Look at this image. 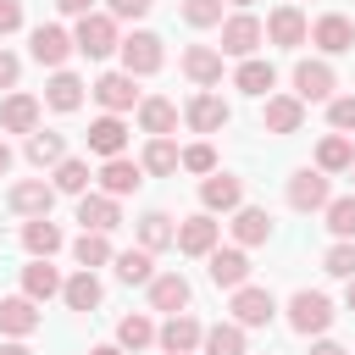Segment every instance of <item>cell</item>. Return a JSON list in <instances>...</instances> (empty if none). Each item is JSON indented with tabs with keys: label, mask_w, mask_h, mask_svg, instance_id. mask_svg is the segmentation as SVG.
Returning a JSON list of instances; mask_svg holds the SVG:
<instances>
[{
	"label": "cell",
	"mask_w": 355,
	"mask_h": 355,
	"mask_svg": "<svg viewBox=\"0 0 355 355\" xmlns=\"http://www.w3.org/2000/svg\"><path fill=\"white\" fill-rule=\"evenodd\" d=\"M72 44L89 55V61H100V55H111V50H122V39H116V17L111 11H94V17H78V33H72Z\"/></svg>",
	"instance_id": "cell-1"
},
{
	"label": "cell",
	"mask_w": 355,
	"mask_h": 355,
	"mask_svg": "<svg viewBox=\"0 0 355 355\" xmlns=\"http://www.w3.org/2000/svg\"><path fill=\"white\" fill-rule=\"evenodd\" d=\"M288 327H294V333H327V327H333V300L316 294V288H300V294L288 300Z\"/></svg>",
	"instance_id": "cell-2"
},
{
	"label": "cell",
	"mask_w": 355,
	"mask_h": 355,
	"mask_svg": "<svg viewBox=\"0 0 355 355\" xmlns=\"http://www.w3.org/2000/svg\"><path fill=\"white\" fill-rule=\"evenodd\" d=\"M161 61H166V50H161V39L155 33H128L122 39V72H133V78H150V72H161Z\"/></svg>",
	"instance_id": "cell-3"
},
{
	"label": "cell",
	"mask_w": 355,
	"mask_h": 355,
	"mask_svg": "<svg viewBox=\"0 0 355 355\" xmlns=\"http://www.w3.org/2000/svg\"><path fill=\"white\" fill-rule=\"evenodd\" d=\"M272 316H277V300H272V288H255V283L233 288V322H239V327H266Z\"/></svg>",
	"instance_id": "cell-4"
},
{
	"label": "cell",
	"mask_w": 355,
	"mask_h": 355,
	"mask_svg": "<svg viewBox=\"0 0 355 355\" xmlns=\"http://www.w3.org/2000/svg\"><path fill=\"white\" fill-rule=\"evenodd\" d=\"M261 39H266V28H261L250 11H239V17H227V22H222V55H239V61H250Z\"/></svg>",
	"instance_id": "cell-5"
},
{
	"label": "cell",
	"mask_w": 355,
	"mask_h": 355,
	"mask_svg": "<svg viewBox=\"0 0 355 355\" xmlns=\"http://www.w3.org/2000/svg\"><path fill=\"white\" fill-rule=\"evenodd\" d=\"M28 50H33V61H39V67H55V72H61V61H67L78 44H72V33H67V28L39 22V28H33V39H28Z\"/></svg>",
	"instance_id": "cell-6"
},
{
	"label": "cell",
	"mask_w": 355,
	"mask_h": 355,
	"mask_svg": "<svg viewBox=\"0 0 355 355\" xmlns=\"http://www.w3.org/2000/svg\"><path fill=\"white\" fill-rule=\"evenodd\" d=\"M155 344H161L166 355H194V349L205 344V327H200L189 311H178V316H166V327L155 333Z\"/></svg>",
	"instance_id": "cell-7"
},
{
	"label": "cell",
	"mask_w": 355,
	"mask_h": 355,
	"mask_svg": "<svg viewBox=\"0 0 355 355\" xmlns=\"http://www.w3.org/2000/svg\"><path fill=\"white\" fill-rule=\"evenodd\" d=\"M205 272H211V283L216 288H244L250 283V255L233 244V250H211L205 255Z\"/></svg>",
	"instance_id": "cell-8"
},
{
	"label": "cell",
	"mask_w": 355,
	"mask_h": 355,
	"mask_svg": "<svg viewBox=\"0 0 355 355\" xmlns=\"http://www.w3.org/2000/svg\"><path fill=\"white\" fill-rule=\"evenodd\" d=\"M266 39H272V44H283V50L305 44V39H311V22H305V11H300V6H277V11L266 17Z\"/></svg>",
	"instance_id": "cell-9"
},
{
	"label": "cell",
	"mask_w": 355,
	"mask_h": 355,
	"mask_svg": "<svg viewBox=\"0 0 355 355\" xmlns=\"http://www.w3.org/2000/svg\"><path fill=\"white\" fill-rule=\"evenodd\" d=\"M311 44H316V50H327V55H344V50H355V22H349V17H338V11H327V17H316Z\"/></svg>",
	"instance_id": "cell-10"
},
{
	"label": "cell",
	"mask_w": 355,
	"mask_h": 355,
	"mask_svg": "<svg viewBox=\"0 0 355 355\" xmlns=\"http://www.w3.org/2000/svg\"><path fill=\"white\" fill-rule=\"evenodd\" d=\"M333 89H338V78H333L327 61H300L294 67V100H333Z\"/></svg>",
	"instance_id": "cell-11"
},
{
	"label": "cell",
	"mask_w": 355,
	"mask_h": 355,
	"mask_svg": "<svg viewBox=\"0 0 355 355\" xmlns=\"http://www.w3.org/2000/svg\"><path fill=\"white\" fill-rule=\"evenodd\" d=\"M183 116H189V128H194V133H216V128H227V116H233V111H227V100H222V94L200 89V94L183 105Z\"/></svg>",
	"instance_id": "cell-12"
},
{
	"label": "cell",
	"mask_w": 355,
	"mask_h": 355,
	"mask_svg": "<svg viewBox=\"0 0 355 355\" xmlns=\"http://www.w3.org/2000/svg\"><path fill=\"white\" fill-rule=\"evenodd\" d=\"M261 128H266V133H300V128H305V100H294V94H266Z\"/></svg>",
	"instance_id": "cell-13"
},
{
	"label": "cell",
	"mask_w": 355,
	"mask_h": 355,
	"mask_svg": "<svg viewBox=\"0 0 355 355\" xmlns=\"http://www.w3.org/2000/svg\"><path fill=\"white\" fill-rule=\"evenodd\" d=\"M327 200H333V194H327V172H311V166H305V172L288 178V205H294V211H327Z\"/></svg>",
	"instance_id": "cell-14"
},
{
	"label": "cell",
	"mask_w": 355,
	"mask_h": 355,
	"mask_svg": "<svg viewBox=\"0 0 355 355\" xmlns=\"http://www.w3.org/2000/svg\"><path fill=\"white\" fill-rule=\"evenodd\" d=\"M94 100L111 111V116H122V111H133L139 105V89H133V72H105L100 83H94Z\"/></svg>",
	"instance_id": "cell-15"
},
{
	"label": "cell",
	"mask_w": 355,
	"mask_h": 355,
	"mask_svg": "<svg viewBox=\"0 0 355 355\" xmlns=\"http://www.w3.org/2000/svg\"><path fill=\"white\" fill-rule=\"evenodd\" d=\"M216 233H222V222H211V211H200V216L178 222V250L183 255H211L216 250Z\"/></svg>",
	"instance_id": "cell-16"
},
{
	"label": "cell",
	"mask_w": 355,
	"mask_h": 355,
	"mask_svg": "<svg viewBox=\"0 0 355 355\" xmlns=\"http://www.w3.org/2000/svg\"><path fill=\"white\" fill-rule=\"evenodd\" d=\"M200 205H205V211H239V205H244V183L227 178V172H211V178L200 183Z\"/></svg>",
	"instance_id": "cell-17"
},
{
	"label": "cell",
	"mask_w": 355,
	"mask_h": 355,
	"mask_svg": "<svg viewBox=\"0 0 355 355\" xmlns=\"http://www.w3.org/2000/svg\"><path fill=\"white\" fill-rule=\"evenodd\" d=\"M6 200H11L17 216H50V205H55V183H33V178H28V183H11Z\"/></svg>",
	"instance_id": "cell-18"
},
{
	"label": "cell",
	"mask_w": 355,
	"mask_h": 355,
	"mask_svg": "<svg viewBox=\"0 0 355 355\" xmlns=\"http://www.w3.org/2000/svg\"><path fill=\"white\" fill-rule=\"evenodd\" d=\"M78 222H83V233H111V227H122V211H116L111 194H83L78 200Z\"/></svg>",
	"instance_id": "cell-19"
},
{
	"label": "cell",
	"mask_w": 355,
	"mask_h": 355,
	"mask_svg": "<svg viewBox=\"0 0 355 355\" xmlns=\"http://www.w3.org/2000/svg\"><path fill=\"white\" fill-rule=\"evenodd\" d=\"M61 244H67V239H61V227H55L50 216H28V222H22V250H28L33 261H50Z\"/></svg>",
	"instance_id": "cell-20"
},
{
	"label": "cell",
	"mask_w": 355,
	"mask_h": 355,
	"mask_svg": "<svg viewBox=\"0 0 355 355\" xmlns=\"http://www.w3.org/2000/svg\"><path fill=\"white\" fill-rule=\"evenodd\" d=\"M0 128L6 133H39V100L33 94H6L0 100Z\"/></svg>",
	"instance_id": "cell-21"
},
{
	"label": "cell",
	"mask_w": 355,
	"mask_h": 355,
	"mask_svg": "<svg viewBox=\"0 0 355 355\" xmlns=\"http://www.w3.org/2000/svg\"><path fill=\"white\" fill-rule=\"evenodd\" d=\"M139 183H144V166H139V161H128V155H116V161H105V166H100V189H105L111 200L133 194Z\"/></svg>",
	"instance_id": "cell-22"
},
{
	"label": "cell",
	"mask_w": 355,
	"mask_h": 355,
	"mask_svg": "<svg viewBox=\"0 0 355 355\" xmlns=\"http://www.w3.org/2000/svg\"><path fill=\"white\" fill-rule=\"evenodd\" d=\"M266 239H272V216L261 205H239L233 211V244L250 250V244H266Z\"/></svg>",
	"instance_id": "cell-23"
},
{
	"label": "cell",
	"mask_w": 355,
	"mask_h": 355,
	"mask_svg": "<svg viewBox=\"0 0 355 355\" xmlns=\"http://www.w3.org/2000/svg\"><path fill=\"white\" fill-rule=\"evenodd\" d=\"M44 316H39V300H28V294H17V300H0V333H11V338H22V333H33Z\"/></svg>",
	"instance_id": "cell-24"
},
{
	"label": "cell",
	"mask_w": 355,
	"mask_h": 355,
	"mask_svg": "<svg viewBox=\"0 0 355 355\" xmlns=\"http://www.w3.org/2000/svg\"><path fill=\"white\" fill-rule=\"evenodd\" d=\"M183 72H189L200 89L222 83V50H211V44H189V50H183Z\"/></svg>",
	"instance_id": "cell-25"
},
{
	"label": "cell",
	"mask_w": 355,
	"mask_h": 355,
	"mask_svg": "<svg viewBox=\"0 0 355 355\" xmlns=\"http://www.w3.org/2000/svg\"><path fill=\"white\" fill-rule=\"evenodd\" d=\"M122 144H128V128H122V116H100V122H89V150L94 155H105V161H116L122 155Z\"/></svg>",
	"instance_id": "cell-26"
},
{
	"label": "cell",
	"mask_w": 355,
	"mask_h": 355,
	"mask_svg": "<svg viewBox=\"0 0 355 355\" xmlns=\"http://www.w3.org/2000/svg\"><path fill=\"white\" fill-rule=\"evenodd\" d=\"M150 305L166 311V316H178V311L189 305V277H183V272H161V277L150 283Z\"/></svg>",
	"instance_id": "cell-27"
},
{
	"label": "cell",
	"mask_w": 355,
	"mask_h": 355,
	"mask_svg": "<svg viewBox=\"0 0 355 355\" xmlns=\"http://www.w3.org/2000/svg\"><path fill=\"white\" fill-rule=\"evenodd\" d=\"M139 128H144L150 139H166V133L178 128V105H172V100H161V94L139 100Z\"/></svg>",
	"instance_id": "cell-28"
},
{
	"label": "cell",
	"mask_w": 355,
	"mask_h": 355,
	"mask_svg": "<svg viewBox=\"0 0 355 355\" xmlns=\"http://www.w3.org/2000/svg\"><path fill=\"white\" fill-rule=\"evenodd\" d=\"M272 83H277V72H272V61H261V55H250V61H239V72H233V89H244V94H272Z\"/></svg>",
	"instance_id": "cell-29"
},
{
	"label": "cell",
	"mask_w": 355,
	"mask_h": 355,
	"mask_svg": "<svg viewBox=\"0 0 355 355\" xmlns=\"http://www.w3.org/2000/svg\"><path fill=\"white\" fill-rule=\"evenodd\" d=\"M44 105H50V111H78V105H83V78L55 72V78L44 83Z\"/></svg>",
	"instance_id": "cell-30"
},
{
	"label": "cell",
	"mask_w": 355,
	"mask_h": 355,
	"mask_svg": "<svg viewBox=\"0 0 355 355\" xmlns=\"http://www.w3.org/2000/svg\"><path fill=\"white\" fill-rule=\"evenodd\" d=\"M349 166H355L349 139H344V133H327V139L316 144V172H349Z\"/></svg>",
	"instance_id": "cell-31"
},
{
	"label": "cell",
	"mask_w": 355,
	"mask_h": 355,
	"mask_svg": "<svg viewBox=\"0 0 355 355\" xmlns=\"http://www.w3.org/2000/svg\"><path fill=\"white\" fill-rule=\"evenodd\" d=\"M139 244L155 255V250H166V244H178V227H172V216L166 211H144V222H139Z\"/></svg>",
	"instance_id": "cell-32"
},
{
	"label": "cell",
	"mask_w": 355,
	"mask_h": 355,
	"mask_svg": "<svg viewBox=\"0 0 355 355\" xmlns=\"http://www.w3.org/2000/svg\"><path fill=\"white\" fill-rule=\"evenodd\" d=\"M67 283L55 277V266L50 261H33V266H22V294L28 300H50V294H61Z\"/></svg>",
	"instance_id": "cell-33"
},
{
	"label": "cell",
	"mask_w": 355,
	"mask_h": 355,
	"mask_svg": "<svg viewBox=\"0 0 355 355\" xmlns=\"http://www.w3.org/2000/svg\"><path fill=\"white\" fill-rule=\"evenodd\" d=\"M28 161H33V166H61V161H67V139H61V133H44V128L28 133Z\"/></svg>",
	"instance_id": "cell-34"
},
{
	"label": "cell",
	"mask_w": 355,
	"mask_h": 355,
	"mask_svg": "<svg viewBox=\"0 0 355 355\" xmlns=\"http://www.w3.org/2000/svg\"><path fill=\"white\" fill-rule=\"evenodd\" d=\"M139 166H144V172H155V178H166V172H178V166H183V150H178L172 139H150Z\"/></svg>",
	"instance_id": "cell-35"
},
{
	"label": "cell",
	"mask_w": 355,
	"mask_h": 355,
	"mask_svg": "<svg viewBox=\"0 0 355 355\" xmlns=\"http://www.w3.org/2000/svg\"><path fill=\"white\" fill-rule=\"evenodd\" d=\"M116 277L122 283H155V255L139 244V250H122L116 255Z\"/></svg>",
	"instance_id": "cell-36"
},
{
	"label": "cell",
	"mask_w": 355,
	"mask_h": 355,
	"mask_svg": "<svg viewBox=\"0 0 355 355\" xmlns=\"http://www.w3.org/2000/svg\"><path fill=\"white\" fill-rule=\"evenodd\" d=\"M61 300H67V311H94V305H100V277H94V272H78V277H67Z\"/></svg>",
	"instance_id": "cell-37"
},
{
	"label": "cell",
	"mask_w": 355,
	"mask_h": 355,
	"mask_svg": "<svg viewBox=\"0 0 355 355\" xmlns=\"http://www.w3.org/2000/svg\"><path fill=\"white\" fill-rule=\"evenodd\" d=\"M72 255H78V266H83V272H94V266L116 261V255H111V244H105V233H78V239H72Z\"/></svg>",
	"instance_id": "cell-38"
},
{
	"label": "cell",
	"mask_w": 355,
	"mask_h": 355,
	"mask_svg": "<svg viewBox=\"0 0 355 355\" xmlns=\"http://www.w3.org/2000/svg\"><path fill=\"white\" fill-rule=\"evenodd\" d=\"M205 355H244V327H239V322L205 327Z\"/></svg>",
	"instance_id": "cell-39"
},
{
	"label": "cell",
	"mask_w": 355,
	"mask_h": 355,
	"mask_svg": "<svg viewBox=\"0 0 355 355\" xmlns=\"http://www.w3.org/2000/svg\"><path fill=\"white\" fill-rule=\"evenodd\" d=\"M55 194H89V161H78V155H67L61 166H55Z\"/></svg>",
	"instance_id": "cell-40"
},
{
	"label": "cell",
	"mask_w": 355,
	"mask_h": 355,
	"mask_svg": "<svg viewBox=\"0 0 355 355\" xmlns=\"http://www.w3.org/2000/svg\"><path fill=\"white\" fill-rule=\"evenodd\" d=\"M150 338H155L150 316H122V322H116V344H122V349H144Z\"/></svg>",
	"instance_id": "cell-41"
},
{
	"label": "cell",
	"mask_w": 355,
	"mask_h": 355,
	"mask_svg": "<svg viewBox=\"0 0 355 355\" xmlns=\"http://www.w3.org/2000/svg\"><path fill=\"white\" fill-rule=\"evenodd\" d=\"M322 272H333V277L349 283V277H355V239H338V244L322 255Z\"/></svg>",
	"instance_id": "cell-42"
},
{
	"label": "cell",
	"mask_w": 355,
	"mask_h": 355,
	"mask_svg": "<svg viewBox=\"0 0 355 355\" xmlns=\"http://www.w3.org/2000/svg\"><path fill=\"white\" fill-rule=\"evenodd\" d=\"M327 227H333V239H355V194L327 200Z\"/></svg>",
	"instance_id": "cell-43"
},
{
	"label": "cell",
	"mask_w": 355,
	"mask_h": 355,
	"mask_svg": "<svg viewBox=\"0 0 355 355\" xmlns=\"http://www.w3.org/2000/svg\"><path fill=\"white\" fill-rule=\"evenodd\" d=\"M183 22L189 28H216L222 22V0H183Z\"/></svg>",
	"instance_id": "cell-44"
},
{
	"label": "cell",
	"mask_w": 355,
	"mask_h": 355,
	"mask_svg": "<svg viewBox=\"0 0 355 355\" xmlns=\"http://www.w3.org/2000/svg\"><path fill=\"white\" fill-rule=\"evenodd\" d=\"M327 122H333V133H355V94H333L327 100Z\"/></svg>",
	"instance_id": "cell-45"
},
{
	"label": "cell",
	"mask_w": 355,
	"mask_h": 355,
	"mask_svg": "<svg viewBox=\"0 0 355 355\" xmlns=\"http://www.w3.org/2000/svg\"><path fill=\"white\" fill-rule=\"evenodd\" d=\"M183 172H205V178H211V172H216V150H211V144H189V150H183Z\"/></svg>",
	"instance_id": "cell-46"
},
{
	"label": "cell",
	"mask_w": 355,
	"mask_h": 355,
	"mask_svg": "<svg viewBox=\"0 0 355 355\" xmlns=\"http://www.w3.org/2000/svg\"><path fill=\"white\" fill-rule=\"evenodd\" d=\"M22 28V0H0V39Z\"/></svg>",
	"instance_id": "cell-47"
},
{
	"label": "cell",
	"mask_w": 355,
	"mask_h": 355,
	"mask_svg": "<svg viewBox=\"0 0 355 355\" xmlns=\"http://www.w3.org/2000/svg\"><path fill=\"white\" fill-rule=\"evenodd\" d=\"M105 6H111V17H122V22H128V17H144V11H150V0H105Z\"/></svg>",
	"instance_id": "cell-48"
},
{
	"label": "cell",
	"mask_w": 355,
	"mask_h": 355,
	"mask_svg": "<svg viewBox=\"0 0 355 355\" xmlns=\"http://www.w3.org/2000/svg\"><path fill=\"white\" fill-rule=\"evenodd\" d=\"M17 72H22V61H17L11 50H0V89H11V83H17Z\"/></svg>",
	"instance_id": "cell-49"
},
{
	"label": "cell",
	"mask_w": 355,
	"mask_h": 355,
	"mask_svg": "<svg viewBox=\"0 0 355 355\" xmlns=\"http://www.w3.org/2000/svg\"><path fill=\"white\" fill-rule=\"evenodd\" d=\"M55 11H67V17H94V0H55Z\"/></svg>",
	"instance_id": "cell-50"
},
{
	"label": "cell",
	"mask_w": 355,
	"mask_h": 355,
	"mask_svg": "<svg viewBox=\"0 0 355 355\" xmlns=\"http://www.w3.org/2000/svg\"><path fill=\"white\" fill-rule=\"evenodd\" d=\"M311 355H349V349H344V344H333V338H322V344H316Z\"/></svg>",
	"instance_id": "cell-51"
},
{
	"label": "cell",
	"mask_w": 355,
	"mask_h": 355,
	"mask_svg": "<svg viewBox=\"0 0 355 355\" xmlns=\"http://www.w3.org/2000/svg\"><path fill=\"white\" fill-rule=\"evenodd\" d=\"M89 355H128V349H122V344H94Z\"/></svg>",
	"instance_id": "cell-52"
},
{
	"label": "cell",
	"mask_w": 355,
	"mask_h": 355,
	"mask_svg": "<svg viewBox=\"0 0 355 355\" xmlns=\"http://www.w3.org/2000/svg\"><path fill=\"white\" fill-rule=\"evenodd\" d=\"M11 172V150H6V139H0V178Z\"/></svg>",
	"instance_id": "cell-53"
},
{
	"label": "cell",
	"mask_w": 355,
	"mask_h": 355,
	"mask_svg": "<svg viewBox=\"0 0 355 355\" xmlns=\"http://www.w3.org/2000/svg\"><path fill=\"white\" fill-rule=\"evenodd\" d=\"M0 355H33L28 344H0Z\"/></svg>",
	"instance_id": "cell-54"
},
{
	"label": "cell",
	"mask_w": 355,
	"mask_h": 355,
	"mask_svg": "<svg viewBox=\"0 0 355 355\" xmlns=\"http://www.w3.org/2000/svg\"><path fill=\"white\" fill-rule=\"evenodd\" d=\"M344 305H349V311H355V277H349V288H344Z\"/></svg>",
	"instance_id": "cell-55"
},
{
	"label": "cell",
	"mask_w": 355,
	"mask_h": 355,
	"mask_svg": "<svg viewBox=\"0 0 355 355\" xmlns=\"http://www.w3.org/2000/svg\"><path fill=\"white\" fill-rule=\"evenodd\" d=\"M233 6H255V0H233Z\"/></svg>",
	"instance_id": "cell-56"
},
{
	"label": "cell",
	"mask_w": 355,
	"mask_h": 355,
	"mask_svg": "<svg viewBox=\"0 0 355 355\" xmlns=\"http://www.w3.org/2000/svg\"><path fill=\"white\" fill-rule=\"evenodd\" d=\"M349 178H355V166H349Z\"/></svg>",
	"instance_id": "cell-57"
}]
</instances>
